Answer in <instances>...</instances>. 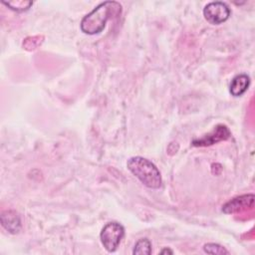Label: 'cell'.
Returning <instances> with one entry per match:
<instances>
[{"instance_id": "9c48e42d", "label": "cell", "mask_w": 255, "mask_h": 255, "mask_svg": "<svg viewBox=\"0 0 255 255\" xmlns=\"http://www.w3.org/2000/svg\"><path fill=\"white\" fill-rule=\"evenodd\" d=\"M132 253L135 255H149L151 253V243L147 238L139 239L133 248Z\"/></svg>"}, {"instance_id": "30bf717a", "label": "cell", "mask_w": 255, "mask_h": 255, "mask_svg": "<svg viewBox=\"0 0 255 255\" xmlns=\"http://www.w3.org/2000/svg\"><path fill=\"white\" fill-rule=\"evenodd\" d=\"M2 3L6 6H8L10 9H12L14 11H17V12L26 11L33 4L32 1H24V0H16V1H8V2L3 1Z\"/></svg>"}, {"instance_id": "ba28073f", "label": "cell", "mask_w": 255, "mask_h": 255, "mask_svg": "<svg viewBox=\"0 0 255 255\" xmlns=\"http://www.w3.org/2000/svg\"><path fill=\"white\" fill-rule=\"evenodd\" d=\"M249 84H250V78L245 74H241L234 77L230 84L231 95L234 97L242 96L247 91Z\"/></svg>"}, {"instance_id": "8992f818", "label": "cell", "mask_w": 255, "mask_h": 255, "mask_svg": "<svg viewBox=\"0 0 255 255\" xmlns=\"http://www.w3.org/2000/svg\"><path fill=\"white\" fill-rule=\"evenodd\" d=\"M254 205V194H244L237 196L227 203H225L222 207V211L224 213H235L246 210L248 208H252Z\"/></svg>"}, {"instance_id": "5b68a950", "label": "cell", "mask_w": 255, "mask_h": 255, "mask_svg": "<svg viewBox=\"0 0 255 255\" xmlns=\"http://www.w3.org/2000/svg\"><path fill=\"white\" fill-rule=\"evenodd\" d=\"M231 135V132L229 128L226 126L223 125H218L214 128V129L209 132L204 134L202 137L194 139L192 141V144L195 146H206V145H211L213 143H216L221 140H226L229 138Z\"/></svg>"}, {"instance_id": "7a4b0ae2", "label": "cell", "mask_w": 255, "mask_h": 255, "mask_svg": "<svg viewBox=\"0 0 255 255\" xmlns=\"http://www.w3.org/2000/svg\"><path fill=\"white\" fill-rule=\"evenodd\" d=\"M127 166L128 169L145 186L153 189L160 187V172L158 168L148 159L141 156H133L128 160Z\"/></svg>"}, {"instance_id": "7c38bea8", "label": "cell", "mask_w": 255, "mask_h": 255, "mask_svg": "<svg viewBox=\"0 0 255 255\" xmlns=\"http://www.w3.org/2000/svg\"><path fill=\"white\" fill-rule=\"evenodd\" d=\"M165 253H169V254H172V253H173V251H172V250H170V249H167V248H165V249H162V250L160 251V254H165Z\"/></svg>"}, {"instance_id": "6da1fadb", "label": "cell", "mask_w": 255, "mask_h": 255, "mask_svg": "<svg viewBox=\"0 0 255 255\" xmlns=\"http://www.w3.org/2000/svg\"><path fill=\"white\" fill-rule=\"evenodd\" d=\"M121 10L122 6L118 2H103L82 19L81 30L89 35L98 34L104 30L108 19L113 14L121 13Z\"/></svg>"}, {"instance_id": "277c9868", "label": "cell", "mask_w": 255, "mask_h": 255, "mask_svg": "<svg viewBox=\"0 0 255 255\" xmlns=\"http://www.w3.org/2000/svg\"><path fill=\"white\" fill-rule=\"evenodd\" d=\"M203 15L210 24H221L230 16V9L224 2H211L204 7Z\"/></svg>"}, {"instance_id": "8fae6325", "label": "cell", "mask_w": 255, "mask_h": 255, "mask_svg": "<svg viewBox=\"0 0 255 255\" xmlns=\"http://www.w3.org/2000/svg\"><path fill=\"white\" fill-rule=\"evenodd\" d=\"M204 251L208 254H219V255H223V254H228V251L223 248L222 246L215 244V243H208L204 245Z\"/></svg>"}, {"instance_id": "52a82bcc", "label": "cell", "mask_w": 255, "mask_h": 255, "mask_svg": "<svg viewBox=\"0 0 255 255\" xmlns=\"http://www.w3.org/2000/svg\"><path fill=\"white\" fill-rule=\"evenodd\" d=\"M2 226L10 233L16 234L21 228V220L19 215L14 210H6L0 216Z\"/></svg>"}, {"instance_id": "3957f363", "label": "cell", "mask_w": 255, "mask_h": 255, "mask_svg": "<svg viewBox=\"0 0 255 255\" xmlns=\"http://www.w3.org/2000/svg\"><path fill=\"white\" fill-rule=\"evenodd\" d=\"M125 235L123 225L118 222L107 223L101 231V241L104 247L109 252H114L119 247Z\"/></svg>"}]
</instances>
